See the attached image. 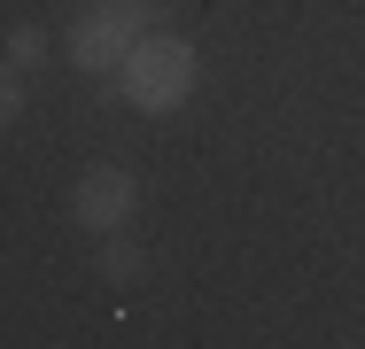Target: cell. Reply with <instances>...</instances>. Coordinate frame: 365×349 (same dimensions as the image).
<instances>
[{"mask_svg": "<svg viewBox=\"0 0 365 349\" xmlns=\"http://www.w3.org/2000/svg\"><path fill=\"white\" fill-rule=\"evenodd\" d=\"M195 78H202V63H195V47H187L179 31H148L140 47L125 55V70H117V93H125L140 117H171V109L195 93Z\"/></svg>", "mask_w": 365, "mask_h": 349, "instance_id": "1", "label": "cell"}, {"mask_svg": "<svg viewBox=\"0 0 365 349\" xmlns=\"http://www.w3.org/2000/svg\"><path fill=\"white\" fill-rule=\"evenodd\" d=\"M140 39H148V0H101L71 24V63L86 78H109V70H125Z\"/></svg>", "mask_w": 365, "mask_h": 349, "instance_id": "2", "label": "cell"}, {"mask_svg": "<svg viewBox=\"0 0 365 349\" xmlns=\"http://www.w3.org/2000/svg\"><path fill=\"white\" fill-rule=\"evenodd\" d=\"M71 217L86 225V233H117L125 217H133V171H117V163H93L86 179H78V194H71Z\"/></svg>", "mask_w": 365, "mask_h": 349, "instance_id": "3", "label": "cell"}, {"mask_svg": "<svg viewBox=\"0 0 365 349\" xmlns=\"http://www.w3.org/2000/svg\"><path fill=\"white\" fill-rule=\"evenodd\" d=\"M39 55H47V31H39V24H16V31H8V70H31Z\"/></svg>", "mask_w": 365, "mask_h": 349, "instance_id": "4", "label": "cell"}, {"mask_svg": "<svg viewBox=\"0 0 365 349\" xmlns=\"http://www.w3.org/2000/svg\"><path fill=\"white\" fill-rule=\"evenodd\" d=\"M140 272V249H133V241H109V249H101V279H133Z\"/></svg>", "mask_w": 365, "mask_h": 349, "instance_id": "5", "label": "cell"}, {"mask_svg": "<svg viewBox=\"0 0 365 349\" xmlns=\"http://www.w3.org/2000/svg\"><path fill=\"white\" fill-rule=\"evenodd\" d=\"M0 117H24V78L8 70V85H0Z\"/></svg>", "mask_w": 365, "mask_h": 349, "instance_id": "6", "label": "cell"}]
</instances>
